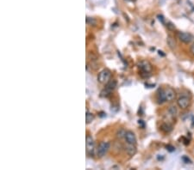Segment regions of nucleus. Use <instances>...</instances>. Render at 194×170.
Masks as SVG:
<instances>
[{"mask_svg":"<svg viewBox=\"0 0 194 170\" xmlns=\"http://www.w3.org/2000/svg\"><path fill=\"white\" fill-rule=\"evenodd\" d=\"M158 18H159V20H160L162 23H164V19H163V16H158Z\"/></svg>","mask_w":194,"mask_h":170,"instance_id":"obj_19","label":"nucleus"},{"mask_svg":"<svg viewBox=\"0 0 194 170\" xmlns=\"http://www.w3.org/2000/svg\"><path fill=\"white\" fill-rule=\"evenodd\" d=\"M177 37L179 41L185 44H190L194 41L193 35L192 34L187 33V32H178Z\"/></svg>","mask_w":194,"mask_h":170,"instance_id":"obj_5","label":"nucleus"},{"mask_svg":"<svg viewBox=\"0 0 194 170\" xmlns=\"http://www.w3.org/2000/svg\"><path fill=\"white\" fill-rule=\"evenodd\" d=\"M128 145L126 146V152L128 153V155H130V156H133V155H135V153L137 151V150H136V147H135V144H127Z\"/></svg>","mask_w":194,"mask_h":170,"instance_id":"obj_11","label":"nucleus"},{"mask_svg":"<svg viewBox=\"0 0 194 170\" xmlns=\"http://www.w3.org/2000/svg\"><path fill=\"white\" fill-rule=\"evenodd\" d=\"M168 114L170 115L172 118H174L176 117V115L178 114V111H177V107L175 106H171V107H169L168 108Z\"/></svg>","mask_w":194,"mask_h":170,"instance_id":"obj_14","label":"nucleus"},{"mask_svg":"<svg viewBox=\"0 0 194 170\" xmlns=\"http://www.w3.org/2000/svg\"><path fill=\"white\" fill-rule=\"evenodd\" d=\"M111 148V144L109 142H101L98 147L97 149V156L98 158H101V157H104L107 152L109 151V150Z\"/></svg>","mask_w":194,"mask_h":170,"instance_id":"obj_2","label":"nucleus"},{"mask_svg":"<svg viewBox=\"0 0 194 170\" xmlns=\"http://www.w3.org/2000/svg\"><path fill=\"white\" fill-rule=\"evenodd\" d=\"M167 42H168V45L169 46V47L171 48L172 50H173L176 47V41L172 36H168Z\"/></svg>","mask_w":194,"mask_h":170,"instance_id":"obj_12","label":"nucleus"},{"mask_svg":"<svg viewBox=\"0 0 194 170\" xmlns=\"http://www.w3.org/2000/svg\"><path fill=\"white\" fill-rule=\"evenodd\" d=\"M190 52H191V53L192 54V55H194V43L192 45V46H191Z\"/></svg>","mask_w":194,"mask_h":170,"instance_id":"obj_18","label":"nucleus"},{"mask_svg":"<svg viewBox=\"0 0 194 170\" xmlns=\"http://www.w3.org/2000/svg\"><path fill=\"white\" fill-rule=\"evenodd\" d=\"M191 100L190 98H188L187 96H182L179 97V99L177 100V105L179 108L181 109H186L187 107L190 106Z\"/></svg>","mask_w":194,"mask_h":170,"instance_id":"obj_8","label":"nucleus"},{"mask_svg":"<svg viewBox=\"0 0 194 170\" xmlns=\"http://www.w3.org/2000/svg\"><path fill=\"white\" fill-rule=\"evenodd\" d=\"M86 154L89 156H92L95 151V142L91 135H87L86 138Z\"/></svg>","mask_w":194,"mask_h":170,"instance_id":"obj_3","label":"nucleus"},{"mask_svg":"<svg viewBox=\"0 0 194 170\" xmlns=\"http://www.w3.org/2000/svg\"><path fill=\"white\" fill-rule=\"evenodd\" d=\"M167 150H168V151H170V152H173V151H174L175 150V148L173 147V146H172V145H167Z\"/></svg>","mask_w":194,"mask_h":170,"instance_id":"obj_17","label":"nucleus"},{"mask_svg":"<svg viewBox=\"0 0 194 170\" xmlns=\"http://www.w3.org/2000/svg\"><path fill=\"white\" fill-rule=\"evenodd\" d=\"M137 66H138L139 70H141L142 73H144V74H149L153 70L152 65L149 61H147V60L140 61L138 65H137Z\"/></svg>","mask_w":194,"mask_h":170,"instance_id":"obj_6","label":"nucleus"},{"mask_svg":"<svg viewBox=\"0 0 194 170\" xmlns=\"http://www.w3.org/2000/svg\"><path fill=\"white\" fill-rule=\"evenodd\" d=\"M167 27H168V29L170 30H174L175 29V26L173 24L172 22H168V24H167Z\"/></svg>","mask_w":194,"mask_h":170,"instance_id":"obj_16","label":"nucleus"},{"mask_svg":"<svg viewBox=\"0 0 194 170\" xmlns=\"http://www.w3.org/2000/svg\"><path fill=\"white\" fill-rule=\"evenodd\" d=\"M117 86V83L116 80H110V81L105 84V88L101 91V96H108L112 91L116 89Z\"/></svg>","mask_w":194,"mask_h":170,"instance_id":"obj_4","label":"nucleus"},{"mask_svg":"<svg viewBox=\"0 0 194 170\" xmlns=\"http://www.w3.org/2000/svg\"><path fill=\"white\" fill-rule=\"evenodd\" d=\"M161 129L166 133H168L170 132H172L173 130V126L170 125V124H168V123H164V124H162L161 126Z\"/></svg>","mask_w":194,"mask_h":170,"instance_id":"obj_13","label":"nucleus"},{"mask_svg":"<svg viewBox=\"0 0 194 170\" xmlns=\"http://www.w3.org/2000/svg\"><path fill=\"white\" fill-rule=\"evenodd\" d=\"M94 119V115L92 114V113H90V112H86V124H90V123H92Z\"/></svg>","mask_w":194,"mask_h":170,"instance_id":"obj_15","label":"nucleus"},{"mask_svg":"<svg viewBox=\"0 0 194 170\" xmlns=\"http://www.w3.org/2000/svg\"><path fill=\"white\" fill-rule=\"evenodd\" d=\"M111 78V71L109 69L102 70L97 75V82L102 84H106Z\"/></svg>","mask_w":194,"mask_h":170,"instance_id":"obj_1","label":"nucleus"},{"mask_svg":"<svg viewBox=\"0 0 194 170\" xmlns=\"http://www.w3.org/2000/svg\"><path fill=\"white\" fill-rule=\"evenodd\" d=\"M124 139L126 141V143L129 144H136L137 139H136V136L132 131H127L124 135Z\"/></svg>","mask_w":194,"mask_h":170,"instance_id":"obj_9","label":"nucleus"},{"mask_svg":"<svg viewBox=\"0 0 194 170\" xmlns=\"http://www.w3.org/2000/svg\"><path fill=\"white\" fill-rule=\"evenodd\" d=\"M163 93H164V97L166 101H173L176 98V92L174 89L171 87H167L163 89Z\"/></svg>","mask_w":194,"mask_h":170,"instance_id":"obj_7","label":"nucleus"},{"mask_svg":"<svg viewBox=\"0 0 194 170\" xmlns=\"http://www.w3.org/2000/svg\"><path fill=\"white\" fill-rule=\"evenodd\" d=\"M156 101L159 104H163L166 102L164 97V93H163V89H159V90L156 93Z\"/></svg>","mask_w":194,"mask_h":170,"instance_id":"obj_10","label":"nucleus"}]
</instances>
